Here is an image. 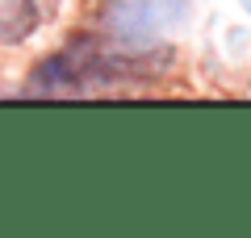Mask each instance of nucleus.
Listing matches in <instances>:
<instances>
[{
    "label": "nucleus",
    "instance_id": "nucleus-1",
    "mask_svg": "<svg viewBox=\"0 0 251 238\" xmlns=\"http://www.w3.org/2000/svg\"><path fill=\"white\" fill-rule=\"evenodd\" d=\"M113 71H126V63H117L97 38H80V42H72L67 50H59L54 59H46L38 67V75L29 79V92H38V96L100 92Z\"/></svg>",
    "mask_w": 251,
    "mask_h": 238
},
{
    "label": "nucleus",
    "instance_id": "nucleus-2",
    "mask_svg": "<svg viewBox=\"0 0 251 238\" xmlns=\"http://www.w3.org/2000/svg\"><path fill=\"white\" fill-rule=\"evenodd\" d=\"M109 21L122 42L147 46L180 21V0H113Z\"/></svg>",
    "mask_w": 251,
    "mask_h": 238
},
{
    "label": "nucleus",
    "instance_id": "nucleus-3",
    "mask_svg": "<svg viewBox=\"0 0 251 238\" xmlns=\"http://www.w3.org/2000/svg\"><path fill=\"white\" fill-rule=\"evenodd\" d=\"M42 13H38V0H0V42L17 46L25 42L38 29Z\"/></svg>",
    "mask_w": 251,
    "mask_h": 238
},
{
    "label": "nucleus",
    "instance_id": "nucleus-4",
    "mask_svg": "<svg viewBox=\"0 0 251 238\" xmlns=\"http://www.w3.org/2000/svg\"><path fill=\"white\" fill-rule=\"evenodd\" d=\"M243 4H247V9H251V0H243Z\"/></svg>",
    "mask_w": 251,
    "mask_h": 238
}]
</instances>
